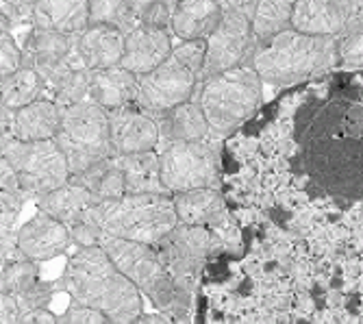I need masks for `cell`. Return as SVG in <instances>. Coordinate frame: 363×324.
Listing matches in <instances>:
<instances>
[{
	"label": "cell",
	"instance_id": "7bdbcfd3",
	"mask_svg": "<svg viewBox=\"0 0 363 324\" xmlns=\"http://www.w3.org/2000/svg\"><path fill=\"white\" fill-rule=\"evenodd\" d=\"M18 324H59V318L50 309H33L26 311Z\"/></svg>",
	"mask_w": 363,
	"mask_h": 324
},
{
	"label": "cell",
	"instance_id": "9c48e42d",
	"mask_svg": "<svg viewBox=\"0 0 363 324\" xmlns=\"http://www.w3.org/2000/svg\"><path fill=\"white\" fill-rule=\"evenodd\" d=\"M224 16L218 28L207 40V61L203 70V81L230 72L242 66H250L257 50V40L252 33V13L257 3H222Z\"/></svg>",
	"mask_w": 363,
	"mask_h": 324
},
{
	"label": "cell",
	"instance_id": "ffe728a7",
	"mask_svg": "<svg viewBox=\"0 0 363 324\" xmlns=\"http://www.w3.org/2000/svg\"><path fill=\"white\" fill-rule=\"evenodd\" d=\"M33 26L79 38L91 26L87 0H35Z\"/></svg>",
	"mask_w": 363,
	"mask_h": 324
},
{
	"label": "cell",
	"instance_id": "ba28073f",
	"mask_svg": "<svg viewBox=\"0 0 363 324\" xmlns=\"http://www.w3.org/2000/svg\"><path fill=\"white\" fill-rule=\"evenodd\" d=\"M3 161L13 170L26 201H42L70 183L72 174L57 142H3Z\"/></svg>",
	"mask_w": 363,
	"mask_h": 324
},
{
	"label": "cell",
	"instance_id": "83f0119b",
	"mask_svg": "<svg viewBox=\"0 0 363 324\" xmlns=\"http://www.w3.org/2000/svg\"><path fill=\"white\" fill-rule=\"evenodd\" d=\"M70 181H74L77 185L85 187L91 194V196H96L101 203H105V201H118V199L126 196L124 174H122L120 159L118 157H111L107 161H101V164L91 166L83 174L72 177Z\"/></svg>",
	"mask_w": 363,
	"mask_h": 324
},
{
	"label": "cell",
	"instance_id": "e0dca14e",
	"mask_svg": "<svg viewBox=\"0 0 363 324\" xmlns=\"http://www.w3.org/2000/svg\"><path fill=\"white\" fill-rule=\"evenodd\" d=\"M172 30L140 24L126 35L122 68L135 77H146L172 57Z\"/></svg>",
	"mask_w": 363,
	"mask_h": 324
},
{
	"label": "cell",
	"instance_id": "f546056e",
	"mask_svg": "<svg viewBox=\"0 0 363 324\" xmlns=\"http://www.w3.org/2000/svg\"><path fill=\"white\" fill-rule=\"evenodd\" d=\"M294 3L287 0H259L252 13V33L257 44L270 42L272 38L291 28Z\"/></svg>",
	"mask_w": 363,
	"mask_h": 324
},
{
	"label": "cell",
	"instance_id": "cb8c5ba5",
	"mask_svg": "<svg viewBox=\"0 0 363 324\" xmlns=\"http://www.w3.org/2000/svg\"><path fill=\"white\" fill-rule=\"evenodd\" d=\"M118 159L124 174L126 196H170L161 177L159 150L124 155Z\"/></svg>",
	"mask_w": 363,
	"mask_h": 324
},
{
	"label": "cell",
	"instance_id": "4dcf8cb0",
	"mask_svg": "<svg viewBox=\"0 0 363 324\" xmlns=\"http://www.w3.org/2000/svg\"><path fill=\"white\" fill-rule=\"evenodd\" d=\"M89 22L96 26H111L128 35L138 28L135 0H91L89 3Z\"/></svg>",
	"mask_w": 363,
	"mask_h": 324
},
{
	"label": "cell",
	"instance_id": "ab89813d",
	"mask_svg": "<svg viewBox=\"0 0 363 324\" xmlns=\"http://www.w3.org/2000/svg\"><path fill=\"white\" fill-rule=\"evenodd\" d=\"M59 324H113L105 313L72 303L59 318Z\"/></svg>",
	"mask_w": 363,
	"mask_h": 324
},
{
	"label": "cell",
	"instance_id": "44dd1931",
	"mask_svg": "<svg viewBox=\"0 0 363 324\" xmlns=\"http://www.w3.org/2000/svg\"><path fill=\"white\" fill-rule=\"evenodd\" d=\"M138 94H140V77H135L122 66L91 74L89 101L105 109L107 113L138 105Z\"/></svg>",
	"mask_w": 363,
	"mask_h": 324
},
{
	"label": "cell",
	"instance_id": "ac0fdd59",
	"mask_svg": "<svg viewBox=\"0 0 363 324\" xmlns=\"http://www.w3.org/2000/svg\"><path fill=\"white\" fill-rule=\"evenodd\" d=\"M77 42L79 38L61 35L55 33V30H42L33 26L22 44L24 66L35 68L42 77H46L77 55Z\"/></svg>",
	"mask_w": 363,
	"mask_h": 324
},
{
	"label": "cell",
	"instance_id": "4316f807",
	"mask_svg": "<svg viewBox=\"0 0 363 324\" xmlns=\"http://www.w3.org/2000/svg\"><path fill=\"white\" fill-rule=\"evenodd\" d=\"M96 205H101V201H98L96 196H91L85 187L77 185L74 181L65 183L63 187L55 189L42 201H38V207L42 213H48L50 218L68 224V226L72 222H77L85 211H89Z\"/></svg>",
	"mask_w": 363,
	"mask_h": 324
},
{
	"label": "cell",
	"instance_id": "e575fe53",
	"mask_svg": "<svg viewBox=\"0 0 363 324\" xmlns=\"http://www.w3.org/2000/svg\"><path fill=\"white\" fill-rule=\"evenodd\" d=\"M340 70H363V28L337 40Z\"/></svg>",
	"mask_w": 363,
	"mask_h": 324
},
{
	"label": "cell",
	"instance_id": "f35d334b",
	"mask_svg": "<svg viewBox=\"0 0 363 324\" xmlns=\"http://www.w3.org/2000/svg\"><path fill=\"white\" fill-rule=\"evenodd\" d=\"M70 233H72V242L79 248H96L103 242V233L98 231V226L85 213L70 224Z\"/></svg>",
	"mask_w": 363,
	"mask_h": 324
},
{
	"label": "cell",
	"instance_id": "60d3db41",
	"mask_svg": "<svg viewBox=\"0 0 363 324\" xmlns=\"http://www.w3.org/2000/svg\"><path fill=\"white\" fill-rule=\"evenodd\" d=\"M3 233H16L20 226H18V218L24 209L26 199L20 196V194H11V191H3Z\"/></svg>",
	"mask_w": 363,
	"mask_h": 324
},
{
	"label": "cell",
	"instance_id": "30bf717a",
	"mask_svg": "<svg viewBox=\"0 0 363 324\" xmlns=\"http://www.w3.org/2000/svg\"><path fill=\"white\" fill-rule=\"evenodd\" d=\"M159 155L163 185L170 196L205 187H220L222 155L213 140L163 146Z\"/></svg>",
	"mask_w": 363,
	"mask_h": 324
},
{
	"label": "cell",
	"instance_id": "ee69618b",
	"mask_svg": "<svg viewBox=\"0 0 363 324\" xmlns=\"http://www.w3.org/2000/svg\"><path fill=\"white\" fill-rule=\"evenodd\" d=\"M130 324H174V320L166 313H144Z\"/></svg>",
	"mask_w": 363,
	"mask_h": 324
},
{
	"label": "cell",
	"instance_id": "7402d4cb",
	"mask_svg": "<svg viewBox=\"0 0 363 324\" xmlns=\"http://www.w3.org/2000/svg\"><path fill=\"white\" fill-rule=\"evenodd\" d=\"M159 122L161 131V148L172 146V144H191V142H207L209 135V124L203 113V107L198 103V96L189 103L168 111L155 116Z\"/></svg>",
	"mask_w": 363,
	"mask_h": 324
},
{
	"label": "cell",
	"instance_id": "7a4b0ae2",
	"mask_svg": "<svg viewBox=\"0 0 363 324\" xmlns=\"http://www.w3.org/2000/svg\"><path fill=\"white\" fill-rule=\"evenodd\" d=\"M61 289L72 303L105 313L113 324H130L144 315V296L101 248H79L65 264Z\"/></svg>",
	"mask_w": 363,
	"mask_h": 324
},
{
	"label": "cell",
	"instance_id": "f1b7e54d",
	"mask_svg": "<svg viewBox=\"0 0 363 324\" xmlns=\"http://www.w3.org/2000/svg\"><path fill=\"white\" fill-rule=\"evenodd\" d=\"M0 91H3V109L16 113L33 103L46 99L44 96L46 81L35 68L24 66L16 74L0 81Z\"/></svg>",
	"mask_w": 363,
	"mask_h": 324
},
{
	"label": "cell",
	"instance_id": "8d00e7d4",
	"mask_svg": "<svg viewBox=\"0 0 363 324\" xmlns=\"http://www.w3.org/2000/svg\"><path fill=\"white\" fill-rule=\"evenodd\" d=\"M172 55L187 66L189 70H194L198 77H201L203 83V70H205V61H207V42H179L172 50Z\"/></svg>",
	"mask_w": 363,
	"mask_h": 324
},
{
	"label": "cell",
	"instance_id": "5b68a950",
	"mask_svg": "<svg viewBox=\"0 0 363 324\" xmlns=\"http://www.w3.org/2000/svg\"><path fill=\"white\" fill-rule=\"evenodd\" d=\"M198 103L207 118L211 140H228L263 107V81L252 66L235 68L203 81Z\"/></svg>",
	"mask_w": 363,
	"mask_h": 324
},
{
	"label": "cell",
	"instance_id": "7c38bea8",
	"mask_svg": "<svg viewBox=\"0 0 363 324\" xmlns=\"http://www.w3.org/2000/svg\"><path fill=\"white\" fill-rule=\"evenodd\" d=\"M196 89H201V77L172 55L163 66L140 77L138 107L152 116L168 113L196 99Z\"/></svg>",
	"mask_w": 363,
	"mask_h": 324
},
{
	"label": "cell",
	"instance_id": "d6a6232c",
	"mask_svg": "<svg viewBox=\"0 0 363 324\" xmlns=\"http://www.w3.org/2000/svg\"><path fill=\"white\" fill-rule=\"evenodd\" d=\"M179 3H168V0H138L135 11H138V22L144 26H155V28H172V20L177 13Z\"/></svg>",
	"mask_w": 363,
	"mask_h": 324
},
{
	"label": "cell",
	"instance_id": "b9f144b4",
	"mask_svg": "<svg viewBox=\"0 0 363 324\" xmlns=\"http://www.w3.org/2000/svg\"><path fill=\"white\" fill-rule=\"evenodd\" d=\"M0 305H3V324H18L20 318L24 315L16 296H9V294H3V301H0Z\"/></svg>",
	"mask_w": 363,
	"mask_h": 324
},
{
	"label": "cell",
	"instance_id": "8992f818",
	"mask_svg": "<svg viewBox=\"0 0 363 324\" xmlns=\"http://www.w3.org/2000/svg\"><path fill=\"white\" fill-rule=\"evenodd\" d=\"M101 248L109 255L118 270L142 291V296H146L152 303V307L159 313H166L174 320L191 311L194 298L187 296L172 281L152 246L116 238H103Z\"/></svg>",
	"mask_w": 363,
	"mask_h": 324
},
{
	"label": "cell",
	"instance_id": "74e56055",
	"mask_svg": "<svg viewBox=\"0 0 363 324\" xmlns=\"http://www.w3.org/2000/svg\"><path fill=\"white\" fill-rule=\"evenodd\" d=\"M55 294H57V283L40 281L35 287L28 289L26 294L16 296V301H18L22 313H26V311H33V309H48Z\"/></svg>",
	"mask_w": 363,
	"mask_h": 324
},
{
	"label": "cell",
	"instance_id": "d6986e66",
	"mask_svg": "<svg viewBox=\"0 0 363 324\" xmlns=\"http://www.w3.org/2000/svg\"><path fill=\"white\" fill-rule=\"evenodd\" d=\"M126 48V35L111 26H96L91 24L85 33L79 35L77 52L83 66L94 74L116 66H122Z\"/></svg>",
	"mask_w": 363,
	"mask_h": 324
},
{
	"label": "cell",
	"instance_id": "277c9868",
	"mask_svg": "<svg viewBox=\"0 0 363 324\" xmlns=\"http://www.w3.org/2000/svg\"><path fill=\"white\" fill-rule=\"evenodd\" d=\"M85 216L103 238L146 246H157L181 224L172 196H122L91 207Z\"/></svg>",
	"mask_w": 363,
	"mask_h": 324
},
{
	"label": "cell",
	"instance_id": "6da1fadb",
	"mask_svg": "<svg viewBox=\"0 0 363 324\" xmlns=\"http://www.w3.org/2000/svg\"><path fill=\"white\" fill-rule=\"evenodd\" d=\"M226 207L326 203L363 216V70L285 87L222 146Z\"/></svg>",
	"mask_w": 363,
	"mask_h": 324
},
{
	"label": "cell",
	"instance_id": "603a6c76",
	"mask_svg": "<svg viewBox=\"0 0 363 324\" xmlns=\"http://www.w3.org/2000/svg\"><path fill=\"white\" fill-rule=\"evenodd\" d=\"M222 16L224 7L216 0L179 3L170 30L179 42H207L218 28Z\"/></svg>",
	"mask_w": 363,
	"mask_h": 324
},
{
	"label": "cell",
	"instance_id": "52a82bcc",
	"mask_svg": "<svg viewBox=\"0 0 363 324\" xmlns=\"http://www.w3.org/2000/svg\"><path fill=\"white\" fill-rule=\"evenodd\" d=\"M55 142L68 161L72 177L116 157L109 131V113L91 101L63 109L61 131Z\"/></svg>",
	"mask_w": 363,
	"mask_h": 324
},
{
	"label": "cell",
	"instance_id": "8fae6325",
	"mask_svg": "<svg viewBox=\"0 0 363 324\" xmlns=\"http://www.w3.org/2000/svg\"><path fill=\"white\" fill-rule=\"evenodd\" d=\"M216 242L218 238L209 226L179 224L168 238H163L152 248L157 250L163 268L168 270L172 281L187 296L194 298L198 276L207 266V259L211 257Z\"/></svg>",
	"mask_w": 363,
	"mask_h": 324
},
{
	"label": "cell",
	"instance_id": "2e32d148",
	"mask_svg": "<svg viewBox=\"0 0 363 324\" xmlns=\"http://www.w3.org/2000/svg\"><path fill=\"white\" fill-rule=\"evenodd\" d=\"M18 244H20V252L24 259L42 264V262H48V259L63 255L74 242H72V233L68 224L50 218L48 213L38 211L24 224H20Z\"/></svg>",
	"mask_w": 363,
	"mask_h": 324
},
{
	"label": "cell",
	"instance_id": "1f68e13d",
	"mask_svg": "<svg viewBox=\"0 0 363 324\" xmlns=\"http://www.w3.org/2000/svg\"><path fill=\"white\" fill-rule=\"evenodd\" d=\"M40 264L28 262V259H20L16 264H9L3 268V279H0V291L9 296L26 294L40 283Z\"/></svg>",
	"mask_w": 363,
	"mask_h": 324
},
{
	"label": "cell",
	"instance_id": "836d02e7",
	"mask_svg": "<svg viewBox=\"0 0 363 324\" xmlns=\"http://www.w3.org/2000/svg\"><path fill=\"white\" fill-rule=\"evenodd\" d=\"M0 13H3V33H13V28L33 24V13H35V3L33 0H5L0 3Z\"/></svg>",
	"mask_w": 363,
	"mask_h": 324
},
{
	"label": "cell",
	"instance_id": "3957f363",
	"mask_svg": "<svg viewBox=\"0 0 363 324\" xmlns=\"http://www.w3.org/2000/svg\"><path fill=\"white\" fill-rule=\"evenodd\" d=\"M250 66L263 85L285 89L340 70L337 40L313 38L289 28L270 42L259 44Z\"/></svg>",
	"mask_w": 363,
	"mask_h": 324
},
{
	"label": "cell",
	"instance_id": "d4e9b609",
	"mask_svg": "<svg viewBox=\"0 0 363 324\" xmlns=\"http://www.w3.org/2000/svg\"><path fill=\"white\" fill-rule=\"evenodd\" d=\"M48 99H52L61 109L89 101L91 72L83 66L79 52L44 77Z\"/></svg>",
	"mask_w": 363,
	"mask_h": 324
},
{
	"label": "cell",
	"instance_id": "484cf974",
	"mask_svg": "<svg viewBox=\"0 0 363 324\" xmlns=\"http://www.w3.org/2000/svg\"><path fill=\"white\" fill-rule=\"evenodd\" d=\"M174 199L177 216L181 224L187 226H216L226 213V201L220 187H205L179 194Z\"/></svg>",
	"mask_w": 363,
	"mask_h": 324
},
{
	"label": "cell",
	"instance_id": "5bb4252c",
	"mask_svg": "<svg viewBox=\"0 0 363 324\" xmlns=\"http://www.w3.org/2000/svg\"><path fill=\"white\" fill-rule=\"evenodd\" d=\"M109 131L116 157L150 152L161 146V131L157 118L138 105L111 111Z\"/></svg>",
	"mask_w": 363,
	"mask_h": 324
},
{
	"label": "cell",
	"instance_id": "d590c367",
	"mask_svg": "<svg viewBox=\"0 0 363 324\" xmlns=\"http://www.w3.org/2000/svg\"><path fill=\"white\" fill-rule=\"evenodd\" d=\"M22 68H24L22 46L16 42L13 33H3L0 35V74H3V79H7Z\"/></svg>",
	"mask_w": 363,
	"mask_h": 324
},
{
	"label": "cell",
	"instance_id": "9a60e30c",
	"mask_svg": "<svg viewBox=\"0 0 363 324\" xmlns=\"http://www.w3.org/2000/svg\"><path fill=\"white\" fill-rule=\"evenodd\" d=\"M63 109L52 99H42L20 111L3 109V142H52L61 131Z\"/></svg>",
	"mask_w": 363,
	"mask_h": 324
},
{
	"label": "cell",
	"instance_id": "4fadbf2b",
	"mask_svg": "<svg viewBox=\"0 0 363 324\" xmlns=\"http://www.w3.org/2000/svg\"><path fill=\"white\" fill-rule=\"evenodd\" d=\"M291 28L313 38L342 40L363 28V0H301L294 3Z\"/></svg>",
	"mask_w": 363,
	"mask_h": 324
}]
</instances>
